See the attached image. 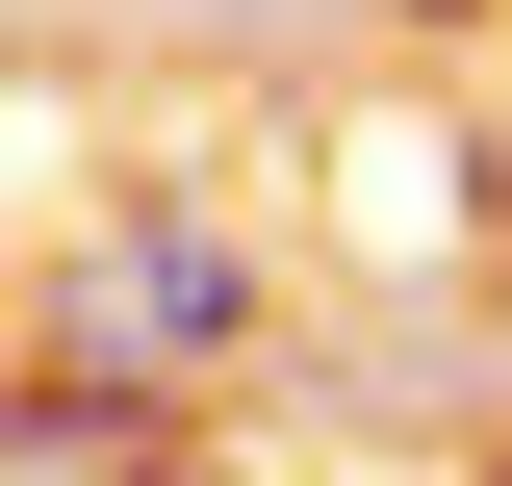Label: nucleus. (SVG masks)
<instances>
[{
	"mask_svg": "<svg viewBox=\"0 0 512 486\" xmlns=\"http://www.w3.org/2000/svg\"><path fill=\"white\" fill-rule=\"evenodd\" d=\"M77 359H128V384L256 359V231H231V205H180V180H128L103 231H77Z\"/></svg>",
	"mask_w": 512,
	"mask_h": 486,
	"instance_id": "obj_1",
	"label": "nucleus"
},
{
	"mask_svg": "<svg viewBox=\"0 0 512 486\" xmlns=\"http://www.w3.org/2000/svg\"><path fill=\"white\" fill-rule=\"evenodd\" d=\"M384 26H512V0H384Z\"/></svg>",
	"mask_w": 512,
	"mask_h": 486,
	"instance_id": "obj_2",
	"label": "nucleus"
},
{
	"mask_svg": "<svg viewBox=\"0 0 512 486\" xmlns=\"http://www.w3.org/2000/svg\"><path fill=\"white\" fill-rule=\"evenodd\" d=\"M487 486H512V461H487Z\"/></svg>",
	"mask_w": 512,
	"mask_h": 486,
	"instance_id": "obj_3",
	"label": "nucleus"
}]
</instances>
